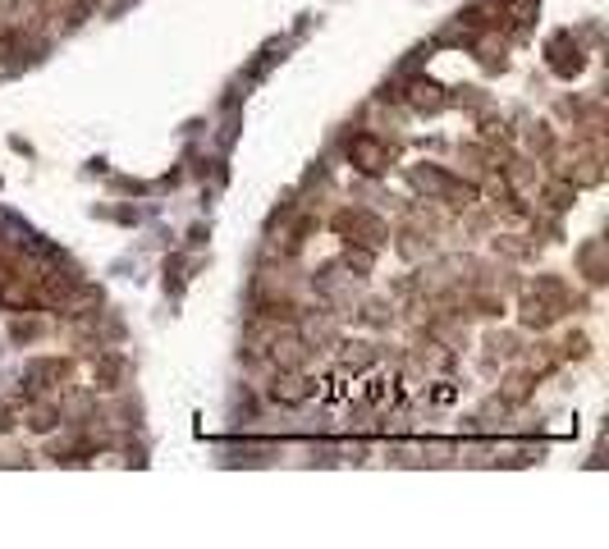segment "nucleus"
<instances>
[{"instance_id": "20e7f679", "label": "nucleus", "mask_w": 609, "mask_h": 549, "mask_svg": "<svg viewBox=\"0 0 609 549\" xmlns=\"http://www.w3.org/2000/svg\"><path fill=\"white\" fill-rule=\"evenodd\" d=\"M408 101H413V110H440V106H445V92H440L435 83H413Z\"/></svg>"}, {"instance_id": "39448f33", "label": "nucleus", "mask_w": 609, "mask_h": 549, "mask_svg": "<svg viewBox=\"0 0 609 549\" xmlns=\"http://www.w3.org/2000/svg\"><path fill=\"white\" fill-rule=\"evenodd\" d=\"M555 316H559V312H550L541 298H527V302H522V325H536V330H545V325L555 321Z\"/></svg>"}, {"instance_id": "9d476101", "label": "nucleus", "mask_w": 609, "mask_h": 549, "mask_svg": "<svg viewBox=\"0 0 609 549\" xmlns=\"http://www.w3.org/2000/svg\"><path fill=\"white\" fill-rule=\"evenodd\" d=\"M10 426H14V421H10V408H0V435L10 431Z\"/></svg>"}, {"instance_id": "1a4fd4ad", "label": "nucleus", "mask_w": 609, "mask_h": 549, "mask_svg": "<svg viewBox=\"0 0 609 549\" xmlns=\"http://www.w3.org/2000/svg\"><path fill=\"white\" fill-rule=\"evenodd\" d=\"M568 197H573L568 183H550V188H545V202H550V206H568Z\"/></svg>"}, {"instance_id": "423d86ee", "label": "nucleus", "mask_w": 609, "mask_h": 549, "mask_svg": "<svg viewBox=\"0 0 609 549\" xmlns=\"http://www.w3.org/2000/svg\"><path fill=\"white\" fill-rule=\"evenodd\" d=\"M500 14H509L513 23H532L536 0H504V10H500Z\"/></svg>"}, {"instance_id": "0eeeda50", "label": "nucleus", "mask_w": 609, "mask_h": 549, "mask_svg": "<svg viewBox=\"0 0 609 549\" xmlns=\"http://www.w3.org/2000/svg\"><path fill=\"white\" fill-rule=\"evenodd\" d=\"M101 389H115V380H120V371H124V362L120 357H101Z\"/></svg>"}, {"instance_id": "f03ea898", "label": "nucleus", "mask_w": 609, "mask_h": 549, "mask_svg": "<svg viewBox=\"0 0 609 549\" xmlns=\"http://www.w3.org/2000/svg\"><path fill=\"white\" fill-rule=\"evenodd\" d=\"M312 380L303 376V371H280V376H275V385H271V399L275 403H307L312 399Z\"/></svg>"}, {"instance_id": "6e6552de", "label": "nucleus", "mask_w": 609, "mask_h": 549, "mask_svg": "<svg viewBox=\"0 0 609 549\" xmlns=\"http://www.w3.org/2000/svg\"><path fill=\"white\" fill-rule=\"evenodd\" d=\"M55 421H60V417H55V408H33V412H28V426H33V431H51Z\"/></svg>"}, {"instance_id": "f257e3e1", "label": "nucleus", "mask_w": 609, "mask_h": 549, "mask_svg": "<svg viewBox=\"0 0 609 549\" xmlns=\"http://www.w3.org/2000/svg\"><path fill=\"white\" fill-rule=\"evenodd\" d=\"M348 156H353V165H358L362 174H381L385 165H390V151H385L376 138H367V133L348 138Z\"/></svg>"}, {"instance_id": "7ed1b4c3", "label": "nucleus", "mask_w": 609, "mask_h": 549, "mask_svg": "<svg viewBox=\"0 0 609 549\" xmlns=\"http://www.w3.org/2000/svg\"><path fill=\"white\" fill-rule=\"evenodd\" d=\"M550 69H555L559 78L582 74V51H577V46H568V33H559L555 42H550Z\"/></svg>"}]
</instances>
